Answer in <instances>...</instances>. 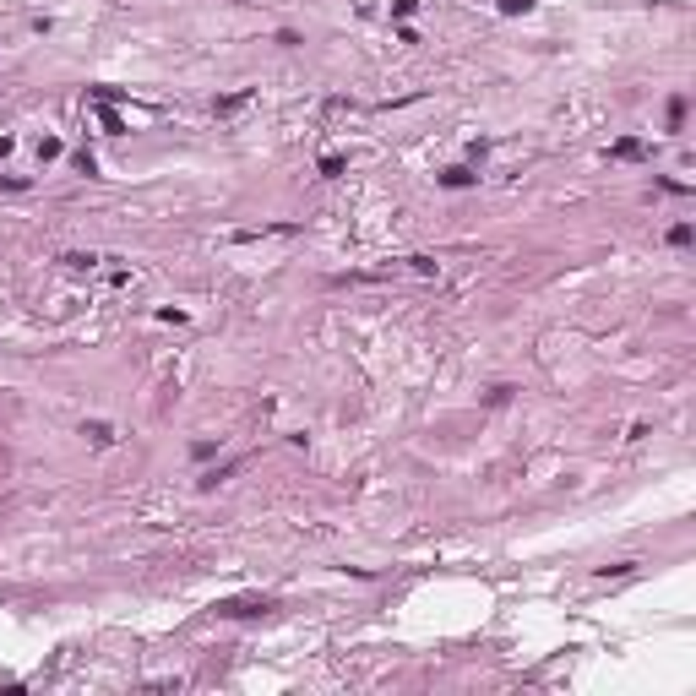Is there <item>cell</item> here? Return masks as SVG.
Segmentation results:
<instances>
[{
	"label": "cell",
	"instance_id": "1",
	"mask_svg": "<svg viewBox=\"0 0 696 696\" xmlns=\"http://www.w3.org/2000/svg\"><path fill=\"white\" fill-rule=\"evenodd\" d=\"M272 610V598H218V604H212V614H218V620H245V614H266Z\"/></svg>",
	"mask_w": 696,
	"mask_h": 696
},
{
	"label": "cell",
	"instance_id": "2",
	"mask_svg": "<svg viewBox=\"0 0 696 696\" xmlns=\"http://www.w3.org/2000/svg\"><path fill=\"white\" fill-rule=\"evenodd\" d=\"M642 153H647V142H636V136H620V142L610 147V158H620V164H626V158H642Z\"/></svg>",
	"mask_w": 696,
	"mask_h": 696
},
{
	"label": "cell",
	"instance_id": "3",
	"mask_svg": "<svg viewBox=\"0 0 696 696\" xmlns=\"http://www.w3.org/2000/svg\"><path fill=\"white\" fill-rule=\"evenodd\" d=\"M60 262H65V266H71V272H93V266H98V262H103V256H93V250H65V256H60Z\"/></svg>",
	"mask_w": 696,
	"mask_h": 696
},
{
	"label": "cell",
	"instance_id": "4",
	"mask_svg": "<svg viewBox=\"0 0 696 696\" xmlns=\"http://www.w3.org/2000/svg\"><path fill=\"white\" fill-rule=\"evenodd\" d=\"M473 180H479V174H473V169H463V164H457V169H446V174H441V185H446V191H468Z\"/></svg>",
	"mask_w": 696,
	"mask_h": 696
},
{
	"label": "cell",
	"instance_id": "5",
	"mask_svg": "<svg viewBox=\"0 0 696 696\" xmlns=\"http://www.w3.org/2000/svg\"><path fill=\"white\" fill-rule=\"evenodd\" d=\"M82 435L93 441V446H109V441H115V430H109L103 419H87V425H82Z\"/></svg>",
	"mask_w": 696,
	"mask_h": 696
},
{
	"label": "cell",
	"instance_id": "6",
	"mask_svg": "<svg viewBox=\"0 0 696 696\" xmlns=\"http://www.w3.org/2000/svg\"><path fill=\"white\" fill-rule=\"evenodd\" d=\"M98 125L109 131V136H120V131H125V120L115 115V109H109V103H98Z\"/></svg>",
	"mask_w": 696,
	"mask_h": 696
},
{
	"label": "cell",
	"instance_id": "7",
	"mask_svg": "<svg viewBox=\"0 0 696 696\" xmlns=\"http://www.w3.org/2000/svg\"><path fill=\"white\" fill-rule=\"evenodd\" d=\"M60 153H65V142H60V136H44V142H39V164H55Z\"/></svg>",
	"mask_w": 696,
	"mask_h": 696
},
{
	"label": "cell",
	"instance_id": "8",
	"mask_svg": "<svg viewBox=\"0 0 696 696\" xmlns=\"http://www.w3.org/2000/svg\"><path fill=\"white\" fill-rule=\"evenodd\" d=\"M245 103H250V87H240V93L218 98V115H234V109H245Z\"/></svg>",
	"mask_w": 696,
	"mask_h": 696
},
{
	"label": "cell",
	"instance_id": "9",
	"mask_svg": "<svg viewBox=\"0 0 696 696\" xmlns=\"http://www.w3.org/2000/svg\"><path fill=\"white\" fill-rule=\"evenodd\" d=\"M680 125H685V98L675 93V98H669V131H680Z\"/></svg>",
	"mask_w": 696,
	"mask_h": 696
},
{
	"label": "cell",
	"instance_id": "10",
	"mask_svg": "<svg viewBox=\"0 0 696 696\" xmlns=\"http://www.w3.org/2000/svg\"><path fill=\"white\" fill-rule=\"evenodd\" d=\"M495 6H501L506 17H528V11H533V0H495Z\"/></svg>",
	"mask_w": 696,
	"mask_h": 696
},
{
	"label": "cell",
	"instance_id": "11",
	"mask_svg": "<svg viewBox=\"0 0 696 696\" xmlns=\"http://www.w3.org/2000/svg\"><path fill=\"white\" fill-rule=\"evenodd\" d=\"M413 11H419V0H392V17H397V22H408Z\"/></svg>",
	"mask_w": 696,
	"mask_h": 696
},
{
	"label": "cell",
	"instance_id": "12",
	"mask_svg": "<svg viewBox=\"0 0 696 696\" xmlns=\"http://www.w3.org/2000/svg\"><path fill=\"white\" fill-rule=\"evenodd\" d=\"M691 234H696L691 224H675V228H669V245H691Z\"/></svg>",
	"mask_w": 696,
	"mask_h": 696
},
{
	"label": "cell",
	"instance_id": "13",
	"mask_svg": "<svg viewBox=\"0 0 696 696\" xmlns=\"http://www.w3.org/2000/svg\"><path fill=\"white\" fill-rule=\"evenodd\" d=\"M321 174H327V180H337V174H343V158H337V153H327V158H321Z\"/></svg>",
	"mask_w": 696,
	"mask_h": 696
},
{
	"label": "cell",
	"instance_id": "14",
	"mask_svg": "<svg viewBox=\"0 0 696 696\" xmlns=\"http://www.w3.org/2000/svg\"><path fill=\"white\" fill-rule=\"evenodd\" d=\"M631 572H636V560H620V566H604L598 576H631Z\"/></svg>",
	"mask_w": 696,
	"mask_h": 696
},
{
	"label": "cell",
	"instance_id": "15",
	"mask_svg": "<svg viewBox=\"0 0 696 696\" xmlns=\"http://www.w3.org/2000/svg\"><path fill=\"white\" fill-rule=\"evenodd\" d=\"M0 191H27V180L22 174H0Z\"/></svg>",
	"mask_w": 696,
	"mask_h": 696
},
{
	"label": "cell",
	"instance_id": "16",
	"mask_svg": "<svg viewBox=\"0 0 696 696\" xmlns=\"http://www.w3.org/2000/svg\"><path fill=\"white\" fill-rule=\"evenodd\" d=\"M11 147H17L11 136H0V158H11Z\"/></svg>",
	"mask_w": 696,
	"mask_h": 696
}]
</instances>
